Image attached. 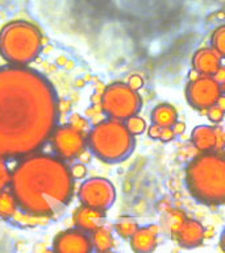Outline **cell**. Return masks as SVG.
Instances as JSON below:
<instances>
[{
    "label": "cell",
    "instance_id": "cell-14",
    "mask_svg": "<svg viewBox=\"0 0 225 253\" xmlns=\"http://www.w3.org/2000/svg\"><path fill=\"white\" fill-rule=\"evenodd\" d=\"M159 227L155 224L144 225L129 239L130 248L134 253H153L158 245Z\"/></svg>",
    "mask_w": 225,
    "mask_h": 253
},
{
    "label": "cell",
    "instance_id": "cell-10",
    "mask_svg": "<svg viewBox=\"0 0 225 253\" xmlns=\"http://www.w3.org/2000/svg\"><path fill=\"white\" fill-rule=\"evenodd\" d=\"M53 253H94V245L90 233L78 228L63 229L58 232L51 243Z\"/></svg>",
    "mask_w": 225,
    "mask_h": 253
},
{
    "label": "cell",
    "instance_id": "cell-31",
    "mask_svg": "<svg viewBox=\"0 0 225 253\" xmlns=\"http://www.w3.org/2000/svg\"><path fill=\"white\" fill-rule=\"evenodd\" d=\"M173 129H174V132H175V134H182L186 129V124H185V123L177 122L175 124H174Z\"/></svg>",
    "mask_w": 225,
    "mask_h": 253
},
{
    "label": "cell",
    "instance_id": "cell-24",
    "mask_svg": "<svg viewBox=\"0 0 225 253\" xmlns=\"http://www.w3.org/2000/svg\"><path fill=\"white\" fill-rule=\"evenodd\" d=\"M70 126H74L75 129L80 130V132H83V133H88L90 132V123L87 122L86 119L83 118V116H80V115L78 114H74L71 115L70 118Z\"/></svg>",
    "mask_w": 225,
    "mask_h": 253
},
{
    "label": "cell",
    "instance_id": "cell-18",
    "mask_svg": "<svg viewBox=\"0 0 225 253\" xmlns=\"http://www.w3.org/2000/svg\"><path fill=\"white\" fill-rule=\"evenodd\" d=\"M188 217L186 216V213L181 210H169L166 211L165 215L162 216V228L165 229L166 233H169L170 236L174 237L178 229L181 228L182 224L187 220Z\"/></svg>",
    "mask_w": 225,
    "mask_h": 253
},
{
    "label": "cell",
    "instance_id": "cell-23",
    "mask_svg": "<svg viewBox=\"0 0 225 253\" xmlns=\"http://www.w3.org/2000/svg\"><path fill=\"white\" fill-rule=\"evenodd\" d=\"M12 178V170L8 166L5 158L0 157V193L4 190L9 189Z\"/></svg>",
    "mask_w": 225,
    "mask_h": 253
},
{
    "label": "cell",
    "instance_id": "cell-32",
    "mask_svg": "<svg viewBox=\"0 0 225 253\" xmlns=\"http://www.w3.org/2000/svg\"><path fill=\"white\" fill-rule=\"evenodd\" d=\"M216 106L225 112V95L224 94H221V96L219 98V100H217Z\"/></svg>",
    "mask_w": 225,
    "mask_h": 253
},
{
    "label": "cell",
    "instance_id": "cell-35",
    "mask_svg": "<svg viewBox=\"0 0 225 253\" xmlns=\"http://www.w3.org/2000/svg\"><path fill=\"white\" fill-rule=\"evenodd\" d=\"M96 253H114L113 251H108V252H96Z\"/></svg>",
    "mask_w": 225,
    "mask_h": 253
},
{
    "label": "cell",
    "instance_id": "cell-15",
    "mask_svg": "<svg viewBox=\"0 0 225 253\" xmlns=\"http://www.w3.org/2000/svg\"><path fill=\"white\" fill-rule=\"evenodd\" d=\"M205 237V228L200 221L195 219H187L178 229L173 239L185 248H196L203 243Z\"/></svg>",
    "mask_w": 225,
    "mask_h": 253
},
{
    "label": "cell",
    "instance_id": "cell-29",
    "mask_svg": "<svg viewBox=\"0 0 225 253\" xmlns=\"http://www.w3.org/2000/svg\"><path fill=\"white\" fill-rule=\"evenodd\" d=\"M148 133L151 138H158L159 140V134H161V126H155V124H151V126L148 128Z\"/></svg>",
    "mask_w": 225,
    "mask_h": 253
},
{
    "label": "cell",
    "instance_id": "cell-8",
    "mask_svg": "<svg viewBox=\"0 0 225 253\" xmlns=\"http://www.w3.org/2000/svg\"><path fill=\"white\" fill-rule=\"evenodd\" d=\"M78 198L83 206L106 212L116 201V189L107 178H88L79 186Z\"/></svg>",
    "mask_w": 225,
    "mask_h": 253
},
{
    "label": "cell",
    "instance_id": "cell-5",
    "mask_svg": "<svg viewBox=\"0 0 225 253\" xmlns=\"http://www.w3.org/2000/svg\"><path fill=\"white\" fill-rule=\"evenodd\" d=\"M87 146L99 160L118 162L133 152L134 136L124 122L106 119L96 123L87 133Z\"/></svg>",
    "mask_w": 225,
    "mask_h": 253
},
{
    "label": "cell",
    "instance_id": "cell-13",
    "mask_svg": "<svg viewBox=\"0 0 225 253\" xmlns=\"http://www.w3.org/2000/svg\"><path fill=\"white\" fill-rule=\"evenodd\" d=\"M73 221H74L75 228L91 235L94 231L104 225L106 212L80 205L78 209H75L73 213Z\"/></svg>",
    "mask_w": 225,
    "mask_h": 253
},
{
    "label": "cell",
    "instance_id": "cell-2",
    "mask_svg": "<svg viewBox=\"0 0 225 253\" xmlns=\"http://www.w3.org/2000/svg\"><path fill=\"white\" fill-rule=\"evenodd\" d=\"M9 189L21 212L49 221L73 201L75 179L67 162L38 152L19 160Z\"/></svg>",
    "mask_w": 225,
    "mask_h": 253
},
{
    "label": "cell",
    "instance_id": "cell-22",
    "mask_svg": "<svg viewBox=\"0 0 225 253\" xmlns=\"http://www.w3.org/2000/svg\"><path fill=\"white\" fill-rule=\"evenodd\" d=\"M125 126L126 128L129 129V132L133 136H137V134H141L144 133L146 130V122L144 120V119L141 118V116H138V115H136V116H132V118H129L128 120H125Z\"/></svg>",
    "mask_w": 225,
    "mask_h": 253
},
{
    "label": "cell",
    "instance_id": "cell-20",
    "mask_svg": "<svg viewBox=\"0 0 225 253\" xmlns=\"http://www.w3.org/2000/svg\"><path fill=\"white\" fill-rule=\"evenodd\" d=\"M138 228L140 227H138V223L136 221V219L130 216L120 217L114 224V231L122 239H130Z\"/></svg>",
    "mask_w": 225,
    "mask_h": 253
},
{
    "label": "cell",
    "instance_id": "cell-25",
    "mask_svg": "<svg viewBox=\"0 0 225 253\" xmlns=\"http://www.w3.org/2000/svg\"><path fill=\"white\" fill-rule=\"evenodd\" d=\"M205 112H207V116H208L209 122H212L213 124H219V123H221L225 116L224 111L220 110L216 104L211 107V108H208Z\"/></svg>",
    "mask_w": 225,
    "mask_h": 253
},
{
    "label": "cell",
    "instance_id": "cell-7",
    "mask_svg": "<svg viewBox=\"0 0 225 253\" xmlns=\"http://www.w3.org/2000/svg\"><path fill=\"white\" fill-rule=\"evenodd\" d=\"M54 156L62 161L70 162L80 157L87 148V134L75 129L70 124L58 126L50 137Z\"/></svg>",
    "mask_w": 225,
    "mask_h": 253
},
{
    "label": "cell",
    "instance_id": "cell-34",
    "mask_svg": "<svg viewBox=\"0 0 225 253\" xmlns=\"http://www.w3.org/2000/svg\"><path fill=\"white\" fill-rule=\"evenodd\" d=\"M220 87H221V92H223V94L225 95V82H224V83H221Z\"/></svg>",
    "mask_w": 225,
    "mask_h": 253
},
{
    "label": "cell",
    "instance_id": "cell-27",
    "mask_svg": "<svg viewBox=\"0 0 225 253\" xmlns=\"http://www.w3.org/2000/svg\"><path fill=\"white\" fill-rule=\"evenodd\" d=\"M128 84H129L133 90L138 91V88H141V87L144 86V79L141 78V75L134 74L132 75V77H129V79H128Z\"/></svg>",
    "mask_w": 225,
    "mask_h": 253
},
{
    "label": "cell",
    "instance_id": "cell-28",
    "mask_svg": "<svg viewBox=\"0 0 225 253\" xmlns=\"http://www.w3.org/2000/svg\"><path fill=\"white\" fill-rule=\"evenodd\" d=\"M177 134L174 132L173 128H161V134H159V140L163 142L171 141Z\"/></svg>",
    "mask_w": 225,
    "mask_h": 253
},
{
    "label": "cell",
    "instance_id": "cell-3",
    "mask_svg": "<svg viewBox=\"0 0 225 253\" xmlns=\"http://www.w3.org/2000/svg\"><path fill=\"white\" fill-rule=\"evenodd\" d=\"M186 185L197 202L225 205V153H200L186 168Z\"/></svg>",
    "mask_w": 225,
    "mask_h": 253
},
{
    "label": "cell",
    "instance_id": "cell-17",
    "mask_svg": "<svg viewBox=\"0 0 225 253\" xmlns=\"http://www.w3.org/2000/svg\"><path fill=\"white\" fill-rule=\"evenodd\" d=\"M91 241L94 245V249L96 252H108L112 251L114 247V237L113 232L110 227L106 224L102 225L100 228L91 233Z\"/></svg>",
    "mask_w": 225,
    "mask_h": 253
},
{
    "label": "cell",
    "instance_id": "cell-11",
    "mask_svg": "<svg viewBox=\"0 0 225 253\" xmlns=\"http://www.w3.org/2000/svg\"><path fill=\"white\" fill-rule=\"evenodd\" d=\"M191 142L200 153L223 152L225 148V126H197L191 133Z\"/></svg>",
    "mask_w": 225,
    "mask_h": 253
},
{
    "label": "cell",
    "instance_id": "cell-30",
    "mask_svg": "<svg viewBox=\"0 0 225 253\" xmlns=\"http://www.w3.org/2000/svg\"><path fill=\"white\" fill-rule=\"evenodd\" d=\"M213 78H215V81H216L217 83H224L225 82V67L221 66L219 70L215 73V75H213Z\"/></svg>",
    "mask_w": 225,
    "mask_h": 253
},
{
    "label": "cell",
    "instance_id": "cell-33",
    "mask_svg": "<svg viewBox=\"0 0 225 253\" xmlns=\"http://www.w3.org/2000/svg\"><path fill=\"white\" fill-rule=\"evenodd\" d=\"M220 247H221V249H223V252L225 253V228H224V231H223V233H221Z\"/></svg>",
    "mask_w": 225,
    "mask_h": 253
},
{
    "label": "cell",
    "instance_id": "cell-9",
    "mask_svg": "<svg viewBox=\"0 0 225 253\" xmlns=\"http://www.w3.org/2000/svg\"><path fill=\"white\" fill-rule=\"evenodd\" d=\"M221 94L220 83L208 75H200L199 78L189 81L186 87L187 102L192 108L199 111H207L215 106Z\"/></svg>",
    "mask_w": 225,
    "mask_h": 253
},
{
    "label": "cell",
    "instance_id": "cell-1",
    "mask_svg": "<svg viewBox=\"0 0 225 253\" xmlns=\"http://www.w3.org/2000/svg\"><path fill=\"white\" fill-rule=\"evenodd\" d=\"M58 122V95L45 75L28 66L0 67V157L41 152Z\"/></svg>",
    "mask_w": 225,
    "mask_h": 253
},
{
    "label": "cell",
    "instance_id": "cell-6",
    "mask_svg": "<svg viewBox=\"0 0 225 253\" xmlns=\"http://www.w3.org/2000/svg\"><path fill=\"white\" fill-rule=\"evenodd\" d=\"M141 107V96L128 83H111L104 88L100 96V108L108 119L125 122L132 116L138 115Z\"/></svg>",
    "mask_w": 225,
    "mask_h": 253
},
{
    "label": "cell",
    "instance_id": "cell-16",
    "mask_svg": "<svg viewBox=\"0 0 225 253\" xmlns=\"http://www.w3.org/2000/svg\"><path fill=\"white\" fill-rule=\"evenodd\" d=\"M178 122L177 110L171 104H158L151 111V124L161 126V128H173Z\"/></svg>",
    "mask_w": 225,
    "mask_h": 253
},
{
    "label": "cell",
    "instance_id": "cell-26",
    "mask_svg": "<svg viewBox=\"0 0 225 253\" xmlns=\"http://www.w3.org/2000/svg\"><path fill=\"white\" fill-rule=\"evenodd\" d=\"M70 170L74 179H82V178L86 177L87 169L83 164H74L73 166H70Z\"/></svg>",
    "mask_w": 225,
    "mask_h": 253
},
{
    "label": "cell",
    "instance_id": "cell-19",
    "mask_svg": "<svg viewBox=\"0 0 225 253\" xmlns=\"http://www.w3.org/2000/svg\"><path fill=\"white\" fill-rule=\"evenodd\" d=\"M17 212H19V205L11 189L1 191L0 193V219L12 220Z\"/></svg>",
    "mask_w": 225,
    "mask_h": 253
},
{
    "label": "cell",
    "instance_id": "cell-21",
    "mask_svg": "<svg viewBox=\"0 0 225 253\" xmlns=\"http://www.w3.org/2000/svg\"><path fill=\"white\" fill-rule=\"evenodd\" d=\"M211 46L220 53V55L225 57V25L216 28L211 37Z\"/></svg>",
    "mask_w": 225,
    "mask_h": 253
},
{
    "label": "cell",
    "instance_id": "cell-4",
    "mask_svg": "<svg viewBox=\"0 0 225 253\" xmlns=\"http://www.w3.org/2000/svg\"><path fill=\"white\" fill-rule=\"evenodd\" d=\"M42 50V36L28 21H12L0 31V54L12 66H28Z\"/></svg>",
    "mask_w": 225,
    "mask_h": 253
},
{
    "label": "cell",
    "instance_id": "cell-12",
    "mask_svg": "<svg viewBox=\"0 0 225 253\" xmlns=\"http://www.w3.org/2000/svg\"><path fill=\"white\" fill-rule=\"evenodd\" d=\"M223 66V57L212 46L201 47L192 57V69L199 75L213 77Z\"/></svg>",
    "mask_w": 225,
    "mask_h": 253
}]
</instances>
